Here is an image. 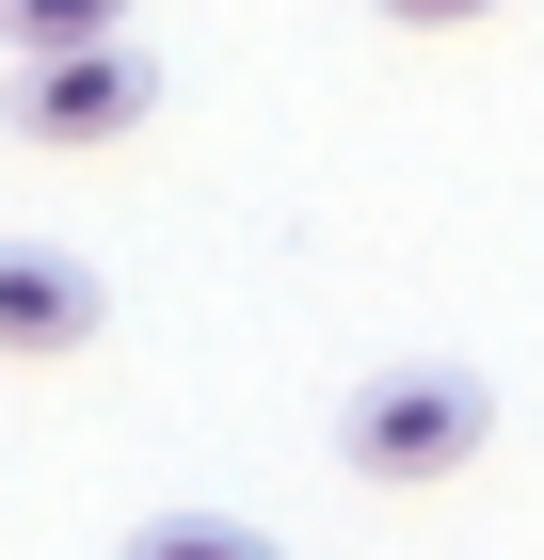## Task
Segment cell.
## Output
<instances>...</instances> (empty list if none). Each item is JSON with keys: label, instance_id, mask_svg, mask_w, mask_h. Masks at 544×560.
Returning <instances> with one entry per match:
<instances>
[{"label": "cell", "instance_id": "cell-4", "mask_svg": "<svg viewBox=\"0 0 544 560\" xmlns=\"http://www.w3.org/2000/svg\"><path fill=\"white\" fill-rule=\"evenodd\" d=\"M65 33H128V0H0V48H65Z\"/></svg>", "mask_w": 544, "mask_h": 560}, {"label": "cell", "instance_id": "cell-2", "mask_svg": "<svg viewBox=\"0 0 544 560\" xmlns=\"http://www.w3.org/2000/svg\"><path fill=\"white\" fill-rule=\"evenodd\" d=\"M0 113H16V144H128L144 113H161V48L128 33H65V48H16V81H0Z\"/></svg>", "mask_w": 544, "mask_h": 560}, {"label": "cell", "instance_id": "cell-3", "mask_svg": "<svg viewBox=\"0 0 544 560\" xmlns=\"http://www.w3.org/2000/svg\"><path fill=\"white\" fill-rule=\"evenodd\" d=\"M96 320H113V289H96L81 257L0 241V352H16V369H48V352H96Z\"/></svg>", "mask_w": 544, "mask_h": 560}, {"label": "cell", "instance_id": "cell-1", "mask_svg": "<svg viewBox=\"0 0 544 560\" xmlns=\"http://www.w3.org/2000/svg\"><path fill=\"white\" fill-rule=\"evenodd\" d=\"M481 432H497L481 369L401 352V369H369V385L336 400V465L369 480V497H417V480H464V465H481Z\"/></svg>", "mask_w": 544, "mask_h": 560}, {"label": "cell", "instance_id": "cell-5", "mask_svg": "<svg viewBox=\"0 0 544 560\" xmlns=\"http://www.w3.org/2000/svg\"><path fill=\"white\" fill-rule=\"evenodd\" d=\"M241 545H256L241 513H161V528H144V560H241Z\"/></svg>", "mask_w": 544, "mask_h": 560}, {"label": "cell", "instance_id": "cell-6", "mask_svg": "<svg viewBox=\"0 0 544 560\" xmlns=\"http://www.w3.org/2000/svg\"><path fill=\"white\" fill-rule=\"evenodd\" d=\"M369 16H401V33H481L497 0H369Z\"/></svg>", "mask_w": 544, "mask_h": 560}]
</instances>
